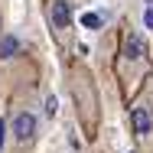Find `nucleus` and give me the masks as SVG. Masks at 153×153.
Returning a JSON list of instances; mask_svg holds the SVG:
<instances>
[{"mask_svg":"<svg viewBox=\"0 0 153 153\" xmlns=\"http://www.w3.org/2000/svg\"><path fill=\"white\" fill-rule=\"evenodd\" d=\"M143 23H147V30H153V0H147V13H143Z\"/></svg>","mask_w":153,"mask_h":153,"instance_id":"5","label":"nucleus"},{"mask_svg":"<svg viewBox=\"0 0 153 153\" xmlns=\"http://www.w3.org/2000/svg\"><path fill=\"white\" fill-rule=\"evenodd\" d=\"M46 23L62 42L72 33V0H49L46 3Z\"/></svg>","mask_w":153,"mask_h":153,"instance_id":"4","label":"nucleus"},{"mask_svg":"<svg viewBox=\"0 0 153 153\" xmlns=\"http://www.w3.org/2000/svg\"><path fill=\"white\" fill-rule=\"evenodd\" d=\"M7 134L13 137L16 147H30L33 140H36V134H39V117H36V111H33V108H20V111L13 114V121L7 124Z\"/></svg>","mask_w":153,"mask_h":153,"instance_id":"3","label":"nucleus"},{"mask_svg":"<svg viewBox=\"0 0 153 153\" xmlns=\"http://www.w3.org/2000/svg\"><path fill=\"white\" fill-rule=\"evenodd\" d=\"M130 130L140 150L153 147V91H143L130 108Z\"/></svg>","mask_w":153,"mask_h":153,"instance_id":"1","label":"nucleus"},{"mask_svg":"<svg viewBox=\"0 0 153 153\" xmlns=\"http://www.w3.org/2000/svg\"><path fill=\"white\" fill-rule=\"evenodd\" d=\"M46 114L56 117V98H46Z\"/></svg>","mask_w":153,"mask_h":153,"instance_id":"6","label":"nucleus"},{"mask_svg":"<svg viewBox=\"0 0 153 153\" xmlns=\"http://www.w3.org/2000/svg\"><path fill=\"white\" fill-rule=\"evenodd\" d=\"M124 65H130L127 85L134 88L137 78H140V72H143V65H147V42H143V36L134 30V26H130L127 36H124Z\"/></svg>","mask_w":153,"mask_h":153,"instance_id":"2","label":"nucleus"},{"mask_svg":"<svg viewBox=\"0 0 153 153\" xmlns=\"http://www.w3.org/2000/svg\"><path fill=\"white\" fill-rule=\"evenodd\" d=\"M7 143V121H0V147Z\"/></svg>","mask_w":153,"mask_h":153,"instance_id":"7","label":"nucleus"}]
</instances>
